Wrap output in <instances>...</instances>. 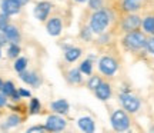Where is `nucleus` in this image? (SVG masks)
Returning <instances> with one entry per match:
<instances>
[{"mask_svg":"<svg viewBox=\"0 0 154 133\" xmlns=\"http://www.w3.org/2000/svg\"><path fill=\"white\" fill-rule=\"evenodd\" d=\"M7 53H9V56H10V57H16V56L20 53V49H19V46H17L16 43H11Z\"/></svg>","mask_w":154,"mask_h":133,"instance_id":"4be33fe9","label":"nucleus"},{"mask_svg":"<svg viewBox=\"0 0 154 133\" xmlns=\"http://www.w3.org/2000/svg\"><path fill=\"white\" fill-rule=\"evenodd\" d=\"M109 24V14L107 11H103V10H99L96 11L91 17V23H90V27L93 32L96 33H101Z\"/></svg>","mask_w":154,"mask_h":133,"instance_id":"f257e3e1","label":"nucleus"},{"mask_svg":"<svg viewBox=\"0 0 154 133\" xmlns=\"http://www.w3.org/2000/svg\"><path fill=\"white\" fill-rule=\"evenodd\" d=\"M100 83H101L100 78H97V76H93V78L88 80V87H90V89H94V90H96V87H97Z\"/></svg>","mask_w":154,"mask_h":133,"instance_id":"b1692460","label":"nucleus"},{"mask_svg":"<svg viewBox=\"0 0 154 133\" xmlns=\"http://www.w3.org/2000/svg\"><path fill=\"white\" fill-rule=\"evenodd\" d=\"M2 87H3V82L0 80V90H2Z\"/></svg>","mask_w":154,"mask_h":133,"instance_id":"c9c22d12","label":"nucleus"},{"mask_svg":"<svg viewBox=\"0 0 154 133\" xmlns=\"http://www.w3.org/2000/svg\"><path fill=\"white\" fill-rule=\"evenodd\" d=\"M43 130H46V126H34V128H30L27 130L29 133L32 132H43Z\"/></svg>","mask_w":154,"mask_h":133,"instance_id":"c756f323","label":"nucleus"},{"mask_svg":"<svg viewBox=\"0 0 154 133\" xmlns=\"http://www.w3.org/2000/svg\"><path fill=\"white\" fill-rule=\"evenodd\" d=\"M120 102H121V105H123V107H124L126 110L131 112V113L137 112L138 107H140V102H138V99L137 97H134L133 94L123 93L120 96Z\"/></svg>","mask_w":154,"mask_h":133,"instance_id":"20e7f679","label":"nucleus"},{"mask_svg":"<svg viewBox=\"0 0 154 133\" xmlns=\"http://www.w3.org/2000/svg\"><path fill=\"white\" fill-rule=\"evenodd\" d=\"M5 103H6V94L0 93V107H2V106H5Z\"/></svg>","mask_w":154,"mask_h":133,"instance_id":"2f4dec72","label":"nucleus"},{"mask_svg":"<svg viewBox=\"0 0 154 133\" xmlns=\"http://www.w3.org/2000/svg\"><path fill=\"white\" fill-rule=\"evenodd\" d=\"M2 90H3V93H5L6 96H10V97L16 93V89H14V86H13V83H11V82H6V83H3Z\"/></svg>","mask_w":154,"mask_h":133,"instance_id":"a211bd4d","label":"nucleus"},{"mask_svg":"<svg viewBox=\"0 0 154 133\" xmlns=\"http://www.w3.org/2000/svg\"><path fill=\"white\" fill-rule=\"evenodd\" d=\"M5 34L7 36V39L10 40L11 43H16L20 39V34H19V32H17V29L14 26H7L5 29Z\"/></svg>","mask_w":154,"mask_h":133,"instance_id":"ddd939ff","label":"nucleus"},{"mask_svg":"<svg viewBox=\"0 0 154 133\" xmlns=\"http://www.w3.org/2000/svg\"><path fill=\"white\" fill-rule=\"evenodd\" d=\"M38 109H40L38 100L37 99H32V103H30V113H37Z\"/></svg>","mask_w":154,"mask_h":133,"instance_id":"a878e982","label":"nucleus"},{"mask_svg":"<svg viewBox=\"0 0 154 133\" xmlns=\"http://www.w3.org/2000/svg\"><path fill=\"white\" fill-rule=\"evenodd\" d=\"M9 24H7V14L3 13V14H0V30H3L5 32V29L7 27Z\"/></svg>","mask_w":154,"mask_h":133,"instance_id":"bb28decb","label":"nucleus"},{"mask_svg":"<svg viewBox=\"0 0 154 133\" xmlns=\"http://www.w3.org/2000/svg\"><path fill=\"white\" fill-rule=\"evenodd\" d=\"M80 55H82V50L73 47V49H69L66 52V59L69 62H74V60H77V59L80 57Z\"/></svg>","mask_w":154,"mask_h":133,"instance_id":"f3484780","label":"nucleus"},{"mask_svg":"<svg viewBox=\"0 0 154 133\" xmlns=\"http://www.w3.org/2000/svg\"><path fill=\"white\" fill-rule=\"evenodd\" d=\"M90 29H84V32H83V37L84 39H90V32H88Z\"/></svg>","mask_w":154,"mask_h":133,"instance_id":"72a5a7b5","label":"nucleus"},{"mask_svg":"<svg viewBox=\"0 0 154 133\" xmlns=\"http://www.w3.org/2000/svg\"><path fill=\"white\" fill-rule=\"evenodd\" d=\"M88 3H90V7L91 9H100L101 7V3H103V0H88Z\"/></svg>","mask_w":154,"mask_h":133,"instance_id":"cd10ccee","label":"nucleus"},{"mask_svg":"<svg viewBox=\"0 0 154 133\" xmlns=\"http://www.w3.org/2000/svg\"><path fill=\"white\" fill-rule=\"evenodd\" d=\"M19 94H20V96H26V97H29V96H30V93H29L27 90H23V89H20V90H19Z\"/></svg>","mask_w":154,"mask_h":133,"instance_id":"473e14b6","label":"nucleus"},{"mask_svg":"<svg viewBox=\"0 0 154 133\" xmlns=\"http://www.w3.org/2000/svg\"><path fill=\"white\" fill-rule=\"evenodd\" d=\"M7 36H6L5 33H2V32H0V46H5L6 43H7Z\"/></svg>","mask_w":154,"mask_h":133,"instance_id":"7c9ffc66","label":"nucleus"},{"mask_svg":"<svg viewBox=\"0 0 154 133\" xmlns=\"http://www.w3.org/2000/svg\"><path fill=\"white\" fill-rule=\"evenodd\" d=\"M66 126V122L59 116H50L47 117V122H46V129L50 132H59L63 130Z\"/></svg>","mask_w":154,"mask_h":133,"instance_id":"423d86ee","label":"nucleus"},{"mask_svg":"<svg viewBox=\"0 0 154 133\" xmlns=\"http://www.w3.org/2000/svg\"><path fill=\"white\" fill-rule=\"evenodd\" d=\"M69 80H70L72 83H80V82H82V74H80V70L73 69L72 72L69 73Z\"/></svg>","mask_w":154,"mask_h":133,"instance_id":"aec40b11","label":"nucleus"},{"mask_svg":"<svg viewBox=\"0 0 154 133\" xmlns=\"http://www.w3.org/2000/svg\"><path fill=\"white\" fill-rule=\"evenodd\" d=\"M79 126H80L82 130L87 133L94 132V122L93 119H90V117H80L79 119Z\"/></svg>","mask_w":154,"mask_h":133,"instance_id":"f8f14e48","label":"nucleus"},{"mask_svg":"<svg viewBox=\"0 0 154 133\" xmlns=\"http://www.w3.org/2000/svg\"><path fill=\"white\" fill-rule=\"evenodd\" d=\"M146 46H147V49H149L150 53H153V55H154V37H151V39L147 40Z\"/></svg>","mask_w":154,"mask_h":133,"instance_id":"c85d7f7f","label":"nucleus"},{"mask_svg":"<svg viewBox=\"0 0 154 133\" xmlns=\"http://www.w3.org/2000/svg\"><path fill=\"white\" fill-rule=\"evenodd\" d=\"M99 69L104 73V74L111 76V74H114L116 70H117V62H116L114 59H111V57H103V59H100V62H99Z\"/></svg>","mask_w":154,"mask_h":133,"instance_id":"39448f33","label":"nucleus"},{"mask_svg":"<svg viewBox=\"0 0 154 133\" xmlns=\"http://www.w3.org/2000/svg\"><path fill=\"white\" fill-rule=\"evenodd\" d=\"M26 66H27V60H26L24 57H20V59H17L16 63H14V69H16L19 73L23 72V70L26 69Z\"/></svg>","mask_w":154,"mask_h":133,"instance_id":"412c9836","label":"nucleus"},{"mask_svg":"<svg viewBox=\"0 0 154 133\" xmlns=\"http://www.w3.org/2000/svg\"><path fill=\"white\" fill-rule=\"evenodd\" d=\"M20 78H22L23 82H26V83L32 84V86H37L38 84V79L37 76L34 74V73H27V72H20Z\"/></svg>","mask_w":154,"mask_h":133,"instance_id":"2eb2a0df","label":"nucleus"},{"mask_svg":"<svg viewBox=\"0 0 154 133\" xmlns=\"http://www.w3.org/2000/svg\"><path fill=\"white\" fill-rule=\"evenodd\" d=\"M16 2H17V3H19L20 6H23V5H26V3H27L29 0H16Z\"/></svg>","mask_w":154,"mask_h":133,"instance_id":"f704fd0d","label":"nucleus"},{"mask_svg":"<svg viewBox=\"0 0 154 133\" xmlns=\"http://www.w3.org/2000/svg\"><path fill=\"white\" fill-rule=\"evenodd\" d=\"M47 32H49V34H51V36H59L61 32L60 19H57V17L51 19V20L47 23Z\"/></svg>","mask_w":154,"mask_h":133,"instance_id":"9b49d317","label":"nucleus"},{"mask_svg":"<svg viewBox=\"0 0 154 133\" xmlns=\"http://www.w3.org/2000/svg\"><path fill=\"white\" fill-rule=\"evenodd\" d=\"M111 125L116 130L119 132H123V130H127L128 126H130V119L123 110H116L111 116Z\"/></svg>","mask_w":154,"mask_h":133,"instance_id":"f03ea898","label":"nucleus"},{"mask_svg":"<svg viewBox=\"0 0 154 133\" xmlns=\"http://www.w3.org/2000/svg\"><path fill=\"white\" fill-rule=\"evenodd\" d=\"M96 94L100 100H107L111 96V89L107 83H100L96 87Z\"/></svg>","mask_w":154,"mask_h":133,"instance_id":"9d476101","label":"nucleus"},{"mask_svg":"<svg viewBox=\"0 0 154 133\" xmlns=\"http://www.w3.org/2000/svg\"><path fill=\"white\" fill-rule=\"evenodd\" d=\"M19 122H20V119H19V116H10L9 119H7V126L9 128H13V126H17L19 125Z\"/></svg>","mask_w":154,"mask_h":133,"instance_id":"393cba45","label":"nucleus"},{"mask_svg":"<svg viewBox=\"0 0 154 133\" xmlns=\"http://www.w3.org/2000/svg\"><path fill=\"white\" fill-rule=\"evenodd\" d=\"M124 42H126V44L130 49H141L147 43L144 34L140 33V32H131V33H128L126 36V39H124Z\"/></svg>","mask_w":154,"mask_h":133,"instance_id":"7ed1b4c3","label":"nucleus"},{"mask_svg":"<svg viewBox=\"0 0 154 133\" xmlns=\"http://www.w3.org/2000/svg\"><path fill=\"white\" fill-rule=\"evenodd\" d=\"M140 3H141V0H124V5L123 6H124V10L134 11L140 7Z\"/></svg>","mask_w":154,"mask_h":133,"instance_id":"dca6fc26","label":"nucleus"},{"mask_svg":"<svg viewBox=\"0 0 154 133\" xmlns=\"http://www.w3.org/2000/svg\"><path fill=\"white\" fill-rule=\"evenodd\" d=\"M143 26H144V30H146V32L154 34V17H147V19H144Z\"/></svg>","mask_w":154,"mask_h":133,"instance_id":"6ab92c4d","label":"nucleus"},{"mask_svg":"<svg viewBox=\"0 0 154 133\" xmlns=\"http://www.w3.org/2000/svg\"><path fill=\"white\" fill-rule=\"evenodd\" d=\"M51 109L57 113H67L69 112V103L66 100H56L51 103Z\"/></svg>","mask_w":154,"mask_h":133,"instance_id":"4468645a","label":"nucleus"},{"mask_svg":"<svg viewBox=\"0 0 154 133\" xmlns=\"http://www.w3.org/2000/svg\"><path fill=\"white\" fill-rule=\"evenodd\" d=\"M2 10H3V13H6L7 16L16 14L17 11L20 10V5L17 3L16 0H3V2H2Z\"/></svg>","mask_w":154,"mask_h":133,"instance_id":"0eeeda50","label":"nucleus"},{"mask_svg":"<svg viewBox=\"0 0 154 133\" xmlns=\"http://www.w3.org/2000/svg\"><path fill=\"white\" fill-rule=\"evenodd\" d=\"M76 2H84V0H76Z\"/></svg>","mask_w":154,"mask_h":133,"instance_id":"e433bc0d","label":"nucleus"},{"mask_svg":"<svg viewBox=\"0 0 154 133\" xmlns=\"http://www.w3.org/2000/svg\"><path fill=\"white\" fill-rule=\"evenodd\" d=\"M50 9H51V5L47 3V2H42V3H38L36 6V9H34V16L37 17L38 20H44L47 14H49Z\"/></svg>","mask_w":154,"mask_h":133,"instance_id":"6e6552de","label":"nucleus"},{"mask_svg":"<svg viewBox=\"0 0 154 133\" xmlns=\"http://www.w3.org/2000/svg\"><path fill=\"white\" fill-rule=\"evenodd\" d=\"M140 23L141 22H140V17L138 16H128L123 22V29L128 30V32H133V30H136L140 26Z\"/></svg>","mask_w":154,"mask_h":133,"instance_id":"1a4fd4ad","label":"nucleus"},{"mask_svg":"<svg viewBox=\"0 0 154 133\" xmlns=\"http://www.w3.org/2000/svg\"><path fill=\"white\" fill-rule=\"evenodd\" d=\"M80 70H82L83 73H86V74H90V73H91V62H90V60L83 62Z\"/></svg>","mask_w":154,"mask_h":133,"instance_id":"5701e85b","label":"nucleus"}]
</instances>
